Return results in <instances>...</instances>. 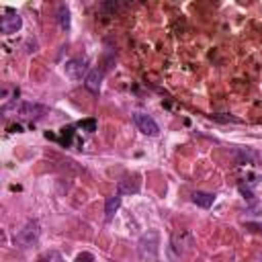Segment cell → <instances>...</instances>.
I'll return each instance as SVG.
<instances>
[{"label": "cell", "instance_id": "30bf717a", "mask_svg": "<svg viewBox=\"0 0 262 262\" xmlns=\"http://www.w3.org/2000/svg\"><path fill=\"white\" fill-rule=\"evenodd\" d=\"M57 20H59V27L63 31L70 29V8L66 4H59V8H57Z\"/></svg>", "mask_w": 262, "mask_h": 262}, {"label": "cell", "instance_id": "277c9868", "mask_svg": "<svg viewBox=\"0 0 262 262\" xmlns=\"http://www.w3.org/2000/svg\"><path fill=\"white\" fill-rule=\"evenodd\" d=\"M133 121H135V125H137V129L143 133V135H147V137H156L158 133H160V127H158V123L149 117V115H143V113H135L133 115Z\"/></svg>", "mask_w": 262, "mask_h": 262}, {"label": "cell", "instance_id": "7c38bea8", "mask_svg": "<svg viewBox=\"0 0 262 262\" xmlns=\"http://www.w3.org/2000/svg\"><path fill=\"white\" fill-rule=\"evenodd\" d=\"M35 262H61V254L57 250H47L43 252Z\"/></svg>", "mask_w": 262, "mask_h": 262}, {"label": "cell", "instance_id": "6da1fadb", "mask_svg": "<svg viewBox=\"0 0 262 262\" xmlns=\"http://www.w3.org/2000/svg\"><path fill=\"white\" fill-rule=\"evenodd\" d=\"M37 239H39V223H37V221H29V223L14 235V246L27 250V248H31Z\"/></svg>", "mask_w": 262, "mask_h": 262}, {"label": "cell", "instance_id": "8992f818", "mask_svg": "<svg viewBox=\"0 0 262 262\" xmlns=\"http://www.w3.org/2000/svg\"><path fill=\"white\" fill-rule=\"evenodd\" d=\"M16 113H18V117H23V119L37 121V119L45 113V106H41V104H37V102H20L18 108H16Z\"/></svg>", "mask_w": 262, "mask_h": 262}, {"label": "cell", "instance_id": "4fadbf2b", "mask_svg": "<svg viewBox=\"0 0 262 262\" xmlns=\"http://www.w3.org/2000/svg\"><path fill=\"white\" fill-rule=\"evenodd\" d=\"M76 127L82 129V131H86V133H92V131H96V121H94V119H84V121H80Z\"/></svg>", "mask_w": 262, "mask_h": 262}, {"label": "cell", "instance_id": "9c48e42d", "mask_svg": "<svg viewBox=\"0 0 262 262\" xmlns=\"http://www.w3.org/2000/svg\"><path fill=\"white\" fill-rule=\"evenodd\" d=\"M192 203H196V205L203 207V209H209V207L215 203V194H213V192L196 190V192H192Z\"/></svg>", "mask_w": 262, "mask_h": 262}, {"label": "cell", "instance_id": "2e32d148", "mask_svg": "<svg viewBox=\"0 0 262 262\" xmlns=\"http://www.w3.org/2000/svg\"><path fill=\"white\" fill-rule=\"evenodd\" d=\"M119 6H121L119 2H102V4H100V8H102V10H113V12H115V10H119Z\"/></svg>", "mask_w": 262, "mask_h": 262}, {"label": "cell", "instance_id": "8fae6325", "mask_svg": "<svg viewBox=\"0 0 262 262\" xmlns=\"http://www.w3.org/2000/svg\"><path fill=\"white\" fill-rule=\"evenodd\" d=\"M139 190V182H131V178H123L119 180V194H125V192H137Z\"/></svg>", "mask_w": 262, "mask_h": 262}, {"label": "cell", "instance_id": "5bb4252c", "mask_svg": "<svg viewBox=\"0 0 262 262\" xmlns=\"http://www.w3.org/2000/svg\"><path fill=\"white\" fill-rule=\"evenodd\" d=\"M72 137H74V127H63L61 129V143L63 145H70V141H72Z\"/></svg>", "mask_w": 262, "mask_h": 262}, {"label": "cell", "instance_id": "52a82bcc", "mask_svg": "<svg viewBox=\"0 0 262 262\" xmlns=\"http://www.w3.org/2000/svg\"><path fill=\"white\" fill-rule=\"evenodd\" d=\"M100 82H102V70L94 68L88 72V76L84 78V86L90 94H98L100 92Z\"/></svg>", "mask_w": 262, "mask_h": 262}, {"label": "cell", "instance_id": "3957f363", "mask_svg": "<svg viewBox=\"0 0 262 262\" xmlns=\"http://www.w3.org/2000/svg\"><path fill=\"white\" fill-rule=\"evenodd\" d=\"M156 254H158V233L156 231L143 233L141 239H139V256H141V260H154Z\"/></svg>", "mask_w": 262, "mask_h": 262}, {"label": "cell", "instance_id": "5b68a950", "mask_svg": "<svg viewBox=\"0 0 262 262\" xmlns=\"http://www.w3.org/2000/svg\"><path fill=\"white\" fill-rule=\"evenodd\" d=\"M66 76L72 78V80H82L84 76H88L86 61L80 59V57H74V59L66 61Z\"/></svg>", "mask_w": 262, "mask_h": 262}, {"label": "cell", "instance_id": "ba28073f", "mask_svg": "<svg viewBox=\"0 0 262 262\" xmlns=\"http://www.w3.org/2000/svg\"><path fill=\"white\" fill-rule=\"evenodd\" d=\"M119 207H121V194L117 192L115 196H108L106 203H104V219L111 221L115 217V213L119 211Z\"/></svg>", "mask_w": 262, "mask_h": 262}, {"label": "cell", "instance_id": "9a60e30c", "mask_svg": "<svg viewBox=\"0 0 262 262\" xmlns=\"http://www.w3.org/2000/svg\"><path fill=\"white\" fill-rule=\"evenodd\" d=\"M74 262H94V256H92L90 252H80Z\"/></svg>", "mask_w": 262, "mask_h": 262}, {"label": "cell", "instance_id": "7a4b0ae2", "mask_svg": "<svg viewBox=\"0 0 262 262\" xmlns=\"http://www.w3.org/2000/svg\"><path fill=\"white\" fill-rule=\"evenodd\" d=\"M20 27H23L20 14H18L14 8L6 6V8H4V16H2V20H0V31H2L4 35H12V33L20 31Z\"/></svg>", "mask_w": 262, "mask_h": 262}]
</instances>
